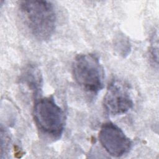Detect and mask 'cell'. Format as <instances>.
Here are the masks:
<instances>
[{
	"label": "cell",
	"instance_id": "cell-5",
	"mask_svg": "<svg viewBox=\"0 0 159 159\" xmlns=\"http://www.w3.org/2000/svg\"><path fill=\"white\" fill-rule=\"evenodd\" d=\"M99 140L106 151L114 157H120L127 153L132 143L122 130L115 124H103L98 135Z\"/></svg>",
	"mask_w": 159,
	"mask_h": 159
},
{
	"label": "cell",
	"instance_id": "cell-1",
	"mask_svg": "<svg viewBox=\"0 0 159 159\" xmlns=\"http://www.w3.org/2000/svg\"><path fill=\"white\" fill-rule=\"evenodd\" d=\"M19 11L25 25L37 40H47L55 32L57 15L51 2L47 1H22Z\"/></svg>",
	"mask_w": 159,
	"mask_h": 159
},
{
	"label": "cell",
	"instance_id": "cell-2",
	"mask_svg": "<svg viewBox=\"0 0 159 159\" xmlns=\"http://www.w3.org/2000/svg\"><path fill=\"white\" fill-rule=\"evenodd\" d=\"M33 117L42 134L53 140L61 137L65 127V114L52 96L35 100Z\"/></svg>",
	"mask_w": 159,
	"mask_h": 159
},
{
	"label": "cell",
	"instance_id": "cell-4",
	"mask_svg": "<svg viewBox=\"0 0 159 159\" xmlns=\"http://www.w3.org/2000/svg\"><path fill=\"white\" fill-rule=\"evenodd\" d=\"M102 105L105 112L110 116L127 112L134 105L129 86L120 80L112 81L107 87Z\"/></svg>",
	"mask_w": 159,
	"mask_h": 159
},
{
	"label": "cell",
	"instance_id": "cell-6",
	"mask_svg": "<svg viewBox=\"0 0 159 159\" xmlns=\"http://www.w3.org/2000/svg\"><path fill=\"white\" fill-rule=\"evenodd\" d=\"M20 81L32 92L35 98L40 93L43 80L40 71L37 66L32 65L26 66L21 73Z\"/></svg>",
	"mask_w": 159,
	"mask_h": 159
},
{
	"label": "cell",
	"instance_id": "cell-3",
	"mask_svg": "<svg viewBox=\"0 0 159 159\" xmlns=\"http://www.w3.org/2000/svg\"><path fill=\"white\" fill-rule=\"evenodd\" d=\"M72 74L76 83L87 92L98 94L104 87V68L94 54H78L72 64Z\"/></svg>",
	"mask_w": 159,
	"mask_h": 159
}]
</instances>
